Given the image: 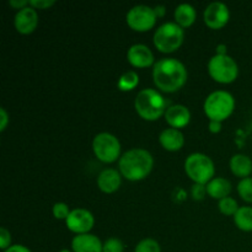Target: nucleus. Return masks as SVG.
Instances as JSON below:
<instances>
[{
    "mask_svg": "<svg viewBox=\"0 0 252 252\" xmlns=\"http://www.w3.org/2000/svg\"><path fill=\"white\" fill-rule=\"evenodd\" d=\"M153 79L155 85L164 93H175L187 81V69L176 58H162L154 64Z\"/></svg>",
    "mask_w": 252,
    "mask_h": 252,
    "instance_id": "nucleus-1",
    "label": "nucleus"
},
{
    "mask_svg": "<svg viewBox=\"0 0 252 252\" xmlns=\"http://www.w3.org/2000/svg\"><path fill=\"white\" fill-rule=\"evenodd\" d=\"M154 166L153 155L142 148H134L126 152L118 161L120 172L129 181H140L145 179Z\"/></svg>",
    "mask_w": 252,
    "mask_h": 252,
    "instance_id": "nucleus-2",
    "label": "nucleus"
},
{
    "mask_svg": "<svg viewBox=\"0 0 252 252\" xmlns=\"http://www.w3.org/2000/svg\"><path fill=\"white\" fill-rule=\"evenodd\" d=\"M166 106L164 96L155 89H143L134 100L135 111L145 121H157L165 116Z\"/></svg>",
    "mask_w": 252,
    "mask_h": 252,
    "instance_id": "nucleus-3",
    "label": "nucleus"
},
{
    "mask_svg": "<svg viewBox=\"0 0 252 252\" xmlns=\"http://www.w3.org/2000/svg\"><path fill=\"white\" fill-rule=\"evenodd\" d=\"M234 108H235V98L230 93L224 90L209 94L203 105L204 113L209 121H218V122L226 120L233 113Z\"/></svg>",
    "mask_w": 252,
    "mask_h": 252,
    "instance_id": "nucleus-4",
    "label": "nucleus"
},
{
    "mask_svg": "<svg viewBox=\"0 0 252 252\" xmlns=\"http://www.w3.org/2000/svg\"><path fill=\"white\" fill-rule=\"evenodd\" d=\"M185 171L194 184L207 185L214 179V162L208 155L193 153L189 155L185 161Z\"/></svg>",
    "mask_w": 252,
    "mask_h": 252,
    "instance_id": "nucleus-5",
    "label": "nucleus"
},
{
    "mask_svg": "<svg viewBox=\"0 0 252 252\" xmlns=\"http://www.w3.org/2000/svg\"><path fill=\"white\" fill-rule=\"evenodd\" d=\"M185 32L176 22H165L154 33V44L162 53H171L181 47Z\"/></svg>",
    "mask_w": 252,
    "mask_h": 252,
    "instance_id": "nucleus-6",
    "label": "nucleus"
},
{
    "mask_svg": "<svg viewBox=\"0 0 252 252\" xmlns=\"http://www.w3.org/2000/svg\"><path fill=\"white\" fill-rule=\"evenodd\" d=\"M209 75L220 84H230L239 75L238 63L228 54H216L208 62Z\"/></svg>",
    "mask_w": 252,
    "mask_h": 252,
    "instance_id": "nucleus-7",
    "label": "nucleus"
},
{
    "mask_svg": "<svg viewBox=\"0 0 252 252\" xmlns=\"http://www.w3.org/2000/svg\"><path fill=\"white\" fill-rule=\"evenodd\" d=\"M93 149L96 158L102 162H113L120 158L121 143L111 133H98L93 140Z\"/></svg>",
    "mask_w": 252,
    "mask_h": 252,
    "instance_id": "nucleus-8",
    "label": "nucleus"
},
{
    "mask_svg": "<svg viewBox=\"0 0 252 252\" xmlns=\"http://www.w3.org/2000/svg\"><path fill=\"white\" fill-rule=\"evenodd\" d=\"M157 14L153 7L148 5H135L128 11L127 24L132 30L145 32L152 30L157 24Z\"/></svg>",
    "mask_w": 252,
    "mask_h": 252,
    "instance_id": "nucleus-9",
    "label": "nucleus"
},
{
    "mask_svg": "<svg viewBox=\"0 0 252 252\" xmlns=\"http://www.w3.org/2000/svg\"><path fill=\"white\" fill-rule=\"evenodd\" d=\"M65 224L66 228L75 233L76 235L89 234V231L93 229L94 224H95V218L88 209L76 208L70 212L69 217L65 219Z\"/></svg>",
    "mask_w": 252,
    "mask_h": 252,
    "instance_id": "nucleus-10",
    "label": "nucleus"
},
{
    "mask_svg": "<svg viewBox=\"0 0 252 252\" xmlns=\"http://www.w3.org/2000/svg\"><path fill=\"white\" fill-rule=\"evenodd\" d=\"M230 19L229 7L224 2L214 1L206 7L203 12L204 24L213 30H219L225 26Z\"/></svg>",
    "mask_w": 252,
    "mask_h": 252,
    "instance_id": "nucleus-11",
    "label": "nucleus"
},
{
    "mask_svg": "<svg viewBox=\"0 0 252 252\" xmlns=\"http://www.w3.org/2000/svg\"><path fill=\"white\" fill-rule=\"evenodd\" d=\"M15 29L19 33L22 34H30L36 30L37 25H38V14H37L36 9L32 6L24 7V9L19 10L15 15Z\"/></svg>",
    "mask_w": 252,
    "mask_h": 252,
    "instance_id": "nucleus-12",
    "label": "nucleus"
},
{
    "mask_svg": "<svg viewBox=\"0 0 252 252\" xmlns=\"http://www.w3.org/2000/svg\"><path fill=\"white\" fill-rule=\"evenodd\" d=\"M127 59L134 68H148L154 64V54L152 49L142 43L130 46L127 52Z\"/></svg>",
    "mask_w": 252,
    "mask_h": 252,
    "instance_id": "nucleus-13",
    "label": "nucleus"
},
{
    "mask_svg": "<svg viewBox=\"0 0 252 252\" xmlns=\"http://www.w3.org/2000/svg\"><path fill=\"white\" fill-rule=\"evenodd\" d=\"M73 252H102L103 244L93 234H80L71 240Z\"/></svg>",
    "mask_w": 252,
    "mask_h": 252,
    "instance_id": "nucleus-14",
    "label": "nucleus"
},
{
    "mask_svg": "<svg viewBox=\"0 0 252 252\" xmlns=\"http://www.w3.org/2000/svg\"><path fill=\"white\" fill-rule=\"evenodd\" d=\"M165 120L171 126V128H184L191 121V112L184 105H172L167 107L165 112Z\"/></svg>",
    "mask_w": 252,
    "mask_h": 252,
    "instance_id": "nucleus-15",
    "label": "nucleus"
},
{
    "mask_svg": "<svg viewBox=\"0 0 252 252\" xmlns=\"http://www.w3.org/2000/svg\"><path fill=\"white\" fill-rule=\"evenodd\" d=\"M122 182V175L115 169H105L97 177V186L105 193H113L117 191Z\"/></svg>",
    "mask_w": 252,
    "mask_h": 252,
    "instance_id": "nucleus-16",
    "label": "nucleus"
},
{
    "mask_svg": "<svg viewBox=\"0 0 252 252\" xmlns=\"http://www.w3.org/2000/svg\"><path fill=\"white\" fill-rule=\"evenodd\" d=\"M159 142L164 149L169 150V152H177L184 147L185 137L180 129L167 128L160 133Z\"/></svg>",
    "mask_w": 252,
    "mask_h": 252,
    "instance_id": "nucleus-17",
    "label": "nucleus"
},
{
    "mask_svg": "<svg viewBox=\"0 0 252 252\" xmlns=\"http://www.w3.org/2000/svg\"><path fill=\"white\" fill-rule=\"evenodd\" d=\"M231 192V184L229 180L223 177H214L207 184V193L214 199H223L229 197Z\"/></svg>",
    "mask_w": 252,
    "mask_h": 252,
    "instance_id": "nucleus-18",
    "label": "nucleus"
},
{
    "mask_svg": "<svg viewBox=\"0 0 252 252\" xmlns=\"http://www.w3.org/2000/svg\"><path fill=\"white\" fill-rule=\"evenodd\" d=\"M174 16L176 24L181 26L182 29H186V27H189L196 21V9L191 4L184 2V4H180L175 9Z\"/></svg>",
    "mask_w": 252,
    "mask_h": 252,
    "instance_id": "nucleus-19",
    "label": "nucleus"
},
{
    "mask_svg": "<svg viewBox=\"0 0 252 252\" xmlns=\"http://www.w3.org/2000/svg\"><path fill=\"white\" fill-rule=\"evenodd\" d=\"M230 169L235 176L246 179L252 172V160L245 154H235L230 159Z\"/></svg>",
    "mask_w": 252,
    "mask_h": 252,
    "instance_id": "nucleus-20",
    "label": "nucleus"
},
{
    "mask_svg": "<svg viewBox=\"0 0 252 252\" xmlns=\"http://www.w3.org/2000/svg\"><path fill=\"white\" fill-rule=\"evenodd\" d=\"M234 223L240 230L252 231V207H240L234 216Z\"/></svg>",
    "mask_w": 252,
    "mask_h": 252,
    "instance_id": "nucleus-21",
    "label": "nucleus"
},
{
    "mask_svg": "<svg viewBox=\"0 0 252 252\" xmlns=\"http://www.w3.org/2000/svg\"><path fill=\"white\" fill-rule=\"evenodd\" d=\"M138 84H139V75L134 70H128L118 79L117 86L122 91H130L137 88Z\"/></svg>",
    "mask_w": 252,
    "mask_h": 252,
    "instance_id": "nucleus-22",
    "label": "nucleus"
},
{
    "mask_svg": "<svg viewBox=\"0 0 252 252\" xmlns=\"http://www.w3.org/2000/svg\"><path fill=\"white\" fill-rule=\"evenodd\" d=\"M219 211L224 214V216H235V213L238 212V209L240 207L238 206V202L236 199L231 198V197H225V198L220 199L218 203Z\"/></svg>",
    "mask_w": 252,
    "mask_h": 252,
    "instance_id": "nucleus-23",
    "label": "nucleus"
},
{
    "mask_svg": "<svg viewBox=\"0 0 252 252\" xmlns=\"http://www.w3.org/2000/svg\"><path fill=\"white\" fill-rule=\"evenodd\" d=\"M238 193L244 201L252 203V177H246L239 182Z\"/></svg>",
    "mask_w": 252,
    "mask_h": 252,
    "instance_id": "nucleus-24",
    "label": "nucleus"
},
{
    "mask_svg": "<svg viewBox=\"0 0 252 252\" xmlns=\"http://www.w3.org/2000/svg\"><path fill=\"white\" fill-rule=\"evenodd\" d=\"M134 252H161L159 243L154 239H143L137 244Z\"/></svg>",
    "mask_w": 252,
    "mask_h": 252,
    "instance_id": "nucleus-25",
    "label": "nucleus"
},
{
    "mask_svg": "<svg viewBox=\"0 0 252 252\" xmlns=\"http://www.w3.org/2000/svg\"><path fill=\"white\" fill-rule=\"evenodd\" d=\"M125 251V245L122 241L117 238H111L103 243L102 252H123Z\"/></svg>",
    "mask_w": 252,
    "mask_h": 252,
    "instance_id": "nucleus-26",
    "label": "nucleus"
},
{
    "mask_svg": "<svg viewBox=\"0 0 252 252\" xmlns=\"http://www.w3.org/2000/svg\"><path fill=\"white\" fill-rule=\"evenodd\" d=\"M68 204L64 202H58L53 206V216L56 219H66L70 214Z\"/></svg>",
    "mask_w": 252,
    "mask_h": 252,
    "instance_id": "nucleus-27",
    "label": "nucleus"
},
{
    "mask_svg": "<svg viewBox=\"0 0 252 252\" xmlns=\"http://www.w3.org/2000/svg\"><path fill=\"white\" fill-rule=\"evenodd\" d=\"M10 244H11V234H10V231L5 228H0V248L5 251L11 246Z\"/></svg>",
    "mask_w": 252,
    "mask_h": 252,
    "instance_id": "nucleus-28",
    "label": "nucleus"
},
{
    "mask_svg": "<svg viewBox=\"0 0 252 252\" xmlns=\"http://www.w3.org/2000/svg\"><path fill=\"white\" fill-rule=\"evenodd\" d=\"M207 193V186L206 185H201V184H194L191 189V194L194 199H203L204 194Z\"/></svg>",
    "mask_w": 252,
    "mask_h": 252,
    "instance_id": "nucleus-29",
    "label": "nucleus"
},
{
    "mask_svg": "<svg viewBox=\"0 0 252 252\" xmlns=\"http://www.w3.org/2000/svg\"><path fill=\"white\" fill-rule=\"evenodd\" d=\"M56 4L54 0H30V6L33 9H48Z\"/></svg>",
    "mask_w": 252,
    "mask_h": 252,
    "instance_id": "nucleus-30",
    "label": "nucleus"
},
{
    "mask_svg": "<svg viewBox=\"0 0 252 252\" xmlns=\"http://www.w3.org/2000/svg\"><path fill=\"white\" fill-rule=\"evenodd\" d=\"M0 118H1V123H0V132H4L7 123H9V116H7V112L5 111V108L2 107L0 108Z\"/></svg>",
    "mask_w": 252,
    "mask_h": 252,
    "instance_id": "nucleus-31",
    "label": "nucleus"
},
{
    "mask_svg": "<svg viewBox=\"0 0 252 252\" xmlns=\"http://www.w3.org/2000/svg\"><path fill=\"white\" fill-rule=\"evenodd\" d=\"M10 6L15 7V9H24V7H27L30 5V1H27V0H10L9 1Z\"/></svg>",
    "mask_w": 252,
    "mask_h": 252,
    "instance_id": "nucleus-32",
    "label": "nucleus"
},
{
    "mask_svg": "<svg viewBox=\"0 0 252 252\" xmlns=\"http://www.w3.org/2000/svg\"><path fill=\"white\" fill-rule=\"evenodd\" d=\"M4 252H31V250H30L29 248H26V246L16 244V245L10 246V248L6 249Z\"/></svg>",
    "mask_w": 252,
    "mask_h": 252,
    "instance_id": "nucleus-33",
    "label": "nucleus"
},
{
    "mask_svg": "<svg viewBox=\"0 0 252 252\" xmlns=\"http://www.w3.org/2000/svg\"><path fill=\"white\" fill-rule=\"evenodd\" d=\"M221 129V122L218 121H209V130L212 133H218Z\"/></svg>",
    "mask_w": 252,
    "mask_h": 252,
    "instance_id": "nucleus-34",
    "label": "nucleus"
},
{
    "mask_svg": "<svg viewBox=\"0 0 252 252\" xmlns=\"http://www.w3.org/2000/svg\"><path fill=\"white\" fill-rule=\"evenodd\" d=\"M154 10H155V14H157L158 17L164 16L165 15V6H162V5H158Z\"/></svg>",
    "mask_w": 252,
    "mask_h": 252,
    "instance_id": "nucleus-35",
    "label": "nucleus"
},
{
    "mask_svg": "<svg viewBox=\"0 0 252 252\" xmlns=\"http://www.w3.org/2000/svg\"><path fill=\"white\" fill-rule=\"evenodd\" d=\"M225 49H226L225 44H219V46L217 47V52H218L217 54H226Z\"/></svg>",
    "mask_w": 252,
    "mask_h": 252,
    "instance_id": "nucleus-36",
    "label": "nucleus"
},
{
    "mask_svg": "<svg viewBox=\"0 0 252 252\" xmlns=\"http://www.w3.org/2000/svg\"><path fill=\"white\" fill-rule=\"evenodd\" d=\"M58 252H73V251H69V250H61V251H58Z\"/></svg>",
    "mask_w": 252,
    "mask_h": 252,
    "instance_id": "nucleus-37",
    "label": "nucleus"
}]
</instances>
